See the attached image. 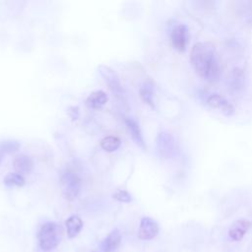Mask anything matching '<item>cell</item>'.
<instances>
[{"label":"cell","mask_w":252,"mask_h":252,"mask_svg":"<svg viewBox=\"0 0 252 252\" xmlns=\"http://www.w3.org/2000/svg\"><path fill=\"white\" fill-rule=\"evenodd\" d=\"M190 61L201 78L209 82L218 80L220 65L214 45L210 42H196L191 48Z\"/></svg>","instance_id":"obj_1"},{"label":"cell","mask_w":252,"mask_h":252,"mask_svg":"<svg viewBox=\"0 0 252 252\" xmlns=\"http://www.w3.org/2000/svg\"><path fill=\"white\" fill-rule=\"evenodd\" d=\"M65 225L68 237L74 238L79 234V232L83 228V220L78 215H73L66 220Z\"/></svg>","instance_id":"obj_14"},{"label":"cell","mask_w":252,"mask_h":252,"mask_svg":"<svg viewBox=\"0 0 252 252\" xmlns=\"http://www.w3.org/2000/svg\"><path fill=\"white\" fill-rule=\"evenodd\" d=\"M170 40L172 46L178 51H184L186 49L188 41V30L183 24L175 26L170 33Z\"/></svg>","instance_id":"obj_7"},{"label":"cell","mask_w":252,"mask_h":252,"mask_svg":"<svg viewBox=\"0 0 252 252\" xmlns=\"http://www.w3.org/2000/svg\"><path fill=\"white\" fill-rule=\"evenodd\" d=\"M159 230L158 222L149 217L142 218L139 225L138 236L142 240H150L155 238Z\"/></svg>","instance_id":"obj_6"},{"label":"cell","mask_w":252,"mask_h":252,"mask_svg":"<svg viewBox=\"0 0 252 252\" xmlns=\"http://www.w3.org/2000/svg\"><path fill=\"white\" fill-rule=\"evenodd\" d=\"M61 186L64 198L68 201H74L81 192L82 179L76 172L67 170L61 175Z\"/></svg>","instance_id":"obj_3"},{"label":"cell","mask_w":252,"mask_h":252,"mask_svg":"<svg viewBox=\"0 0 252 252\" xmlns=\"http://www.w3.org/2000/svg\"><path fill=\"white\" fill-rule=\"evenodd\" d=\"M157 151L160 158H170L176 150L175 140L173 136L167 131H161L158 134L156 139Z\"/></svg>","instance_id":"obj_4"},{"label":"cell","mask_w":252,"mask_h":252,"mask_svg":"<svg viewBox=\"0 0 252 252\" xmlns=\"http://www.w3.org/2000/svg\"><path fill=\"white\" fill-rule=\"evenodd\" d=\"M13 166L17 173H20L22 175L28 174L33 168V161L31 157L27 155H20L14 159Z\"/></svg>","instance_id":"obj_11"},{"label":"cell","mask_w":252,"mask_h":252,"mask_svg":"<svg viewBox=\"0 0 252 252\" xmlns=\"http://www.w3.org/2000/svg\"><path fill=\"white\" fill-rule=\"evenodd\" d=\"M97 70H98L100 76L103 78L104 82L107 84L109 89L112 91V93H114L116 95H122L123 89H122V85L120 83V79H119V76L117 75V73L113 69H111L110 67L105 66V65H99L97 67Z\"/></svg>","instance_id":"obj_5"},{"label":"cell","mask_w":252,"mask_h":252,"mask_svg":"<svg viewBox=\"0 0 252 252\" xmlns=\"http://www.w3.org/2000/svg\"><path fill=\"white\" fill-rule=\"evenodd\" d=\"M140 97L144 102L149 104L151 107H155V101H154V90L152 85L145 83L140 87L139 90Z\"/></svg>","instance_id":"obj_15"},{"label":"cell","mask_w":252,"mask_h":252,"mask_svg":"<svg viewBox=\"0 0 252 252\" xmlns=\"http://www.w3.org/2000/svg\"><path fill=\"white\" fill-rule=\"evenodd\" d=\"M112 197L117 200L118 202H121V203H130L132 201V196L131 194L126 191V190H123V189H119V190H116L113 194H112Z\"/></svg>","instance_id":"obj_19"},{"label":"cell","mask_w":252,"mask_h":252,"mask_svg":"<svg viewBox=\"0 0 252 252\" xmlns=\"http://www.w3.org/2000/svg\"><path fill=\"white\" fill-rule=\"evenodd\" d=\"M207 104L212 108L220 109L223 114L227 116L231 115L234 112V107L232 106V104L219 94H212L207 98Z\"/></svg>","instance_id":"obj_8"},{"label":"cell","mask_w":252,"mask_h":252,"mask_svg":"<svg viewBox=\"0 0 252 252\" xmlns=\"http://www.w3.org/2000/svg\"><path fill=\"white\" fill-rule=\"evenodd\" d=\"M20 143L16 140H5L0 142V153L11 154L17 152L20 149Z\"/></svg>","instance_id":"obj_18"},{"label":"cell","mask_w":252,"mask_h":252,"mask_svg":"<svg viewBox=\"0 0 252 252\" xmlns=\"http://www.w3.org/2000/svg\"><path fill=\"white\" fill-rule=\"evenodd\" d=\"M2 158H3V154L0 153V163H1V161H2Z\"/></svg>","instance_id":"obj_21"},{"label":"cell","mask_w":252,"mask_h":252,"mask_svg":"<svg viewBox=\"0 0 252 252\" xmlns=\"http://www.w3.org/2000/svg\"><path fill=\"white\" fill-rule=\"evenodd\" d=\"M125 123H126V126L129 130V133L132 137V139L134 140V142L139 146L141 147L142 149H146V146H145V142H144V138H143V135H142V131H141V128L138 124V122L131 118V117H128L125 119Z\"/></svg>","instance_id":"obj_12"},{"label":"cell","mask_w":252,"mask_h":252,"mask_svg":"<svg viewBox=\"0 0 252 252\" xmlns=\"http://www.w3.org/2000/svg\"><path fill=\"white\" fill-rule=\"evenodd\" d=\"M63 227L54 221L44 222L37 232L38 245L43 251L56 248L63 238Z\"/></svg>","instance_id":"obj_2"},{"label":"cell","mask_w":252,"mask_h":252,"mask_svg":"<svg viewBox=\"0 0 252 252\" xmlns=\"http://www.w3.org/2000/svg\"><path fill=\"white\" fill-rule=\"evenodd\" d=\"M250 226H251V222L248 220H245V219L237 220L229 227L228 235L231 239L235 241H239L244 237L245 233L247 232Z\"/></svg>","instance_id":"obj_10"},{"label":"cell","mask_w":252,"mask_h":252,"mask_svg":"<svg viewBox=\"0 0 252 252\" xmlns=\"http://www.w3.org/2000/svg\"><path fill=\"white\" fill-rule=\"evenodd\" d=\"M107 94L103 91L93 92L86 99V105L92 109H99L107 102Z\"/></svg>","instance_id":"obj_13"},{"label":"cell","mask_w":252,"mask_h":252,"mask_svg":"<svg viewBox=\"0 0 252 252\" xmlns=\"http://www.w3.org/2000/svg\"><path fill=\"white\" fill-rule=\"evenodd\" d=\"M3 182L5 184V186L7 187H22L25 185L26 183V179L24 178V176L20 173L17 172H9L3 179Z\"/></svg>","instance_id":"obj_16"},{"label":"cell","mask_w":252,"mask_h":252,"mask_svg":"<svg viewBox=\"0 0 252 252\" xmlns=\"http://www.w3.org/2000/svg\"><path fill=\"white\" fill-rule=\"evenodd\" d=\"M121 145V141L116 136H106L100 141V147L105 152H114Z\"/></svg>","instance_id":"obj_17"},{"label":"cell","mask_w":252,"mask_h":252,"mask_svg":"<svg viewBox=\"0 0 252 252\" xmlns=\"http://www.w3.org/2000/svg\"><path fill=\"white\" fill-rule=\"evenodd\" d=\"M121 244V233L117 228L111 230L100 242L99 248L102 252H114Z\"/></svg>","instance_id":"obj_9"},{"label":"cell","mask_w":252,"mask_h":252,"mask_svg":"<svg viewBox=\"0 0 252 252\" xmlns=\"http://www.w3.org/2000/svg\"><path fill=\"white\" fill-rule=\"evenodd\" d=\"M68 114L73 119L76 120L79 116V108L77 106H71L68 108Z\"/></svg>","instance_id":"obj_20"}]
</instances>
